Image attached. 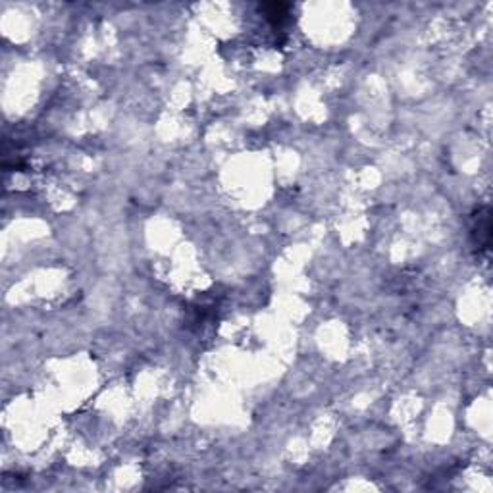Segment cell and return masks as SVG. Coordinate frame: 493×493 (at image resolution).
Segmentation results:
<instances>
[{
	"label": "cell",
	"instance_id": "6da1fadb",
	"mask_svg": "<svg viewBox=\"0 0 493 493\" xmlns=\"http://www.w3.org/2000/svg\"><path fill=\"white\" fill-rule=\"evenodd\" d=\"M490 232H492V220H490V210L484 209L476 214V224L472 227V237L478 251H485L490 245Z\"/></svg>",
	"mask_w": 493,
	"mask_h": 493
}]
</instances>
